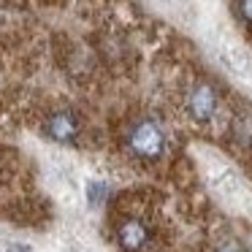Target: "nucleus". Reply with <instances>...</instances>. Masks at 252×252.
Here are the masks:
<instances>
[{
	"label": "nucleus",
	"mask_w": 252,
	"mask_h": 252,
	"mask_svg": "<svg viewBox=\"0 0 252 252\" xmlns=\"http://www.w3.org/2000/svg\"><path fill=\"white\" fill-rule=\"evenodd\" d=\"M125 144H127L133 158L158 160L160 155L165 152V133H163V127H160V122L149 120V117H141V120H136L127 127Z\"/></svg>",
	"instance_id": "obj_1"
},
{
	"label": "nucleus",
	"mask_w": 252,
	"mask_h": 252,
	"mask_svg": "<svg viewBox=\"0 0 252 252\" xmlns=\"http://www.w3.org/2000/svg\"><path fill=\"white\" fill-rule=\"evenodd\" d=\"M217 106H220V98H217V93H214V87L209 82H195L185 95L187 114L195 122H201V125L212 122V117L217 114Z\"/></svg>",
	"instance_id": "obj_2"
},
{
	"label": "nucleus",
	"mask_w": 252,
	"mask_h": 252,
	"mask_svg": "<svg viewBox=\"0 0 252 252\" xmlns=\"http://www.w3.org/2000/svg\"><path fill=\"white\" fill-rule=\"evenodd\" d=\"M117 239H120V247L125 252H144L152 241V233H149V225L141 222V220L130 217L120 225L117 230Z\"/></svg>",
	"instance_id": "obj_3"
},
{
	"label": "nucleus",
	"mask_w": 252,
	"mask_h": 252,
	"mask_svg": "<svg viewBox=\"0 0 252 252\" xmlns=\"http://www.w3.org/2000/svg\"><path fill=\"white\" fill-rule=\"evenodd\" d=\"M46 136L60 144H73L79 136V122L71 111H57L46 120Z\"/></svg>",
	"instance_id": "obj_4"
},
{
	"label": "nucleus",
	"mask_w": 252,
	"mask_h": 252,
	"mask_svg": "<svg viewBox=\"0 0 252 252\" xmlns=\"http://www.w3.org/2000/svg\"><path fill=\"white\" fill-rule=\"evenodd\" d=\"M233 8H236L241 22L252 25V0H233Z\"/></svg>",
	"instance_id": "obj_5"
},
{
	"label": "nucleus",
	"mask_w": 252,
	"mask_h": 252,
	"mask_svg": "<svg viewBox=\"0 0 252 252\" xmlns=\"http://www.w3.org/2000/svg\"><path fill=\"white\" fill-rule=\"evenodd\" d=\"M103 192H106V187L100 185V182H90V185H87V198H90L93 203H98Z\"/></svg>",
	"instance_id": "obj_6"
},
{
	"label": "nucleus",
	"mask_w": 252,
	"mask_h": 252,
	"mask_svg": "<svg viewBox=\"0 0 252 252\" xmlns=\"http://www.w3.org/2000/svg\"><path fill=\"white\" fill-rule=\"evenodd\" d=\"M214 252H241V250H239V247H236V244H233V241H228V244H222V247H217V250H214Z\"/></svg>",
	"instance_id": "obj_7"
}]
</instances>
